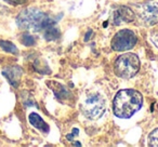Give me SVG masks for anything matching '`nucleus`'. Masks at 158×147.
Returning <instances> with one entry per match:
<instances>
[{
	"label": "nucleus",
	"mask_w": 158,
	"mask_h": 147,
	"mask_svg": "<svg viewBox=\"0 0 158 147\" xmlns=\"http://www.w3.org/2000/svg\"><path fill=\"white\" fill-rule=\"evenodd\" d=\"M16 24L20 28L25 31H41L51 25H54L55 22L51 20L46 13L31 8V9L24 10L19 14L16 18Z\"/></svg>",
	"instance_id": "obj_2"
},
{
	"label": "nucleus",
	"mask_w": 158,
	"mask_h": 147,
	"mask_svg": "<svg viewBox=\"0 0 158 147\" xmlns=\"http://www.w3.org/2000/svg\"><path fill=\"white\" fill-rule=\"evenodd\" d=\"M140 59L134 53H123L116 59L114 64V71L119 78L131 79L140 70Z\"/></svg>",
	"instance_id": "obj_4"
},
{
	"label": "nucleus",
	"mask_w": 158,
	"mask_h": 147,
	"mask_svg": "<svg viewBox=\"0 0 158 147\" xmlns=\"http://www.w3.org/2000/svg\"><path fill=\"white\" fill-rule=\"evenodd\" d=\"M143 104V96L133 89H123L116 93L113 101V112L118 118L127 119L132 117Z\"/></svg>",
	"instance_id": "obj_1"
},
{
	"label": "nucleus",
	"mask_w": 158,
	"mask_h": 147,
	"mask_svg": "<svg viewBox=\"0 0 158 147\" xmlns=\"http://www.w3.org/2000/svg\"><path fill=\"white\" fill-rule=\"evenodd\" d=\"M21 42L26 47H31L36 43V39L34 36L31 35V34H24V35L22 36Z\"/></svg>",
	"instance_id": "obj_14"
},
{
	"label": "nucleus",
	"mask_w": 158,
	"mask_h": 147,
	"mask_svg": "<svg viewBox=\"0 0 158 147\" xmlns=\"http://www.w3.org/2000/svg\"><path fill=\"white\" fill-rule=\"evenodd\" d=\"M138 15L141 22L146 26H153L158 23V3L149 2L138 8Z\"/></svg>",
	"instance_id": "obj_6"
},
{
	"label": "nucleus",
	"mask_w": 158,
	"mask_h": 147,
	"mask_svg": "<svg viewBox=\"0 0 158 147\" xmlns=\"http://www.w3.org/2000/svg\"><path fill=\"white\" fill-rule=\"evenodd\" d=\"M0 47H1L2 50H5L6 52H8V53H12V54H18L19 53L18 48H16V47L10 41L1 40V41H0Z\"/></svg>",
	"instance_id": "obj_12"
},
{
	"label": "nucleus",
	"mask_w": 158,
	"mask_h": 147,
	"mask_svg": "<svg viewBox=\"0 0 158 147\" xmlns=\"http://www.w3.org/2000/svg\"><path fill=\"white\" fill-rule=\"evenodd\" d=\"M2 75L8 79V81L10 82L12 87L18 88L19 84H20L21 77L23 75V69L19 66H10L7 67L6 69H3Z\"/></svg>",
	"instance_id": "obj_9"
},
{
	"label": "nucleus",
	"mask_w": 158,
	"mask_h": 147,
	"mask_svg": "<svg viewBox=\"0 0 158 147\" xmlns=\"http://www.w3.org/2000/svg\"><path fill=\"white\" fill-rule=\"evenodd\" d=\"M148 145L153 147H158V128L149 133L148 135Z\"/></svg>",
	"instance_id": "obj_13"
},
{
	"label": "nucleus",
	"mask_w": 158,
	"mask_h": 147,
	"mask_svg": "<svg viewBox=\"0 0 158 147\" xmlns=\"http://www.w3.org/2000/svg\"><path fill=\"white\" fill-rule=\"evenodd\" d=\"M55 25V24H54ZM54 25H51V26H49L48 28L44 29V38H46L47 40H56L60 38V31L59 28H56V27L54 26Z\"/></svg>",
	"instance_id": "obj_11"
},
{
	"label": "nucleus",
	"mask_w": 158,
	"mask_h": 147,
	"mask_svg": "<svg viewBox=\"0 0 158 147\" xmlns=\"http://www.w3.org/2000/svg\"><path fill=\"white\" fill-rule=\"evenodd\" d=\"M47 84H48L49 88L52 90V92L54 93V95L56 96V99L59 100L60 102L67 104V103H69V102L74 101V100H73L72 92H70L69 90H67V89H66L63 84H60V82L49 80V81L47 82Z\"/></svg>",
	"instance_id": "obj_7"
},
{
	"label": "nucleus",
	"mask_w": 158,
	"mask_h": 147,
	"mask_svg": "<svg viewBox=\"0 0 158 147\" xmlns=\"http://www.w3.org/2000/svg\"><path fill=\"white\" fill-rule=\"evenodd\" d=\"M107 103L103 95L98 92L88 94L80 103V112L86 118L97 120L101 118L106 112Z\"/></svg>",
	"instance_id": "obj_3"
},
{
	"label": "nucleus",
	"mask_w": 158,
	"mask_h": 147,
	"mask_svg": "<svg viewBox=\"0 0 158 147\" xmlns=\"http://www.w3.org/2000/svg\"><path fill=\"white\" fill-rule=\"evenodd\" d=\"M134 20V12L129 7H119L113 14V21L115 25H121L123 23H131Z\"/></svg>",
	"instance_id": "obj_8"
},
{
	"label": "nucleus",
	"mask_w": 158,
	"mask_h": 147,
	"mask_svg": "<svg viewBox=\"0 0 158 147\" xmlns=\"http://www.w3.org/2000/svg\"><path fill=\"white\" fill-rule=\"evenodd\" d=\"M136 35L130 29H121L115 34L112 39V49L117 52H126L133 48L136 44Z\"/></svg>",
	"instance_id": "obj_5"
},
{
	"label": "nucleus",
	"mask_w": 158,
	"mask_h": 147,
	"mask_svg": "<svg viewBox=\"0 0 158 147\" xmlns=\"http://www.w3.org/2000/svg\"><path fill=\"white\" fill-rule=\"evenodd\" d=\"M28 120L34 128H36V129L39 130V131H41L42 133H48L49 130H50L49 125L44 122V119H42L38 114H36V112H31V114L29 115Z\"/></svg>",
	"instance_id": "obj_10"
},
{
	"label": "nucleus",
	"mask_w": 158,
	"mask_h": 147,
	"mask_svg": "<svg viewBox=\"0 0 158 147\" xmlns=\"http://www.w3.org/2000/svg\"><path fill=\"white\" fill-rule=\"evenodd\" d=\"M151 40H152V42L156 46V48L158 49V31H152L151 33Z\"/></svg>",
	"instance_id": "obj_15"
}]
</instances>
